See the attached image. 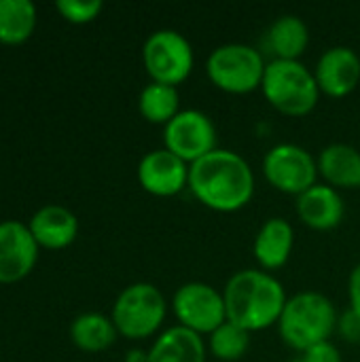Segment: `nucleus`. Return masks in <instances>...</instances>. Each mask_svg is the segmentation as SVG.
<instances>
[{"instance_id":"f257e3e1","label":"nucleus","mask_w":360,"mask_h":362,"mask_svg":"<svg viewBox=\"0 0 360 362\" xmlns=\"http://www.w3.org/2000/svg\"><path fill=\"white\" fill-rule=\"evenodd\" d=\"M189 189L206 208L229 214L252 199L255 174L242 155L216 148L189 168Z\"/></svg>"},{"instance_id":"f03ea898","label":"nucleus","mask_w":360,"mask_h":362,"mask_svg":"<svg viewBox=\"0 0 360 362\" xmlns=\"http://www.w3.org/2000/svg\"><path fill=\"white\" fill-rule=\"evenodd\" d=\"M223 299L227 320L248 333L278 325L289 301L282 282L263 269H242L233 274L223 288Z\"/></svg>"},{"instance_id":"7ed1b4c3","label":"nucleus","mask_w":360,"mask_h":362,"mask_svg":"<svg viewBox=\"0 0 360 362\" xmlns=\"http://www.w3.org/2000/svg\"><path fill=\"white\" fill-rule=\"evenodd\" d=\"M337 310L329 297L316 291H306L286 301L278 320V333L289 348L306 352L329 341L337 329Z\"/></svg>"},{"instance_id":"20e7f679","label":"nucleus","mask_w":360,"mask_h":362,"mask_svg":"<svg viewBox=\"0 0 360 362\" xmlns=\"http://www.w3.org/2000/svg\"><path fill=\"white\" fill-rule=\"evenodd\" d=\"M265 100L286 117L310 115L320 98L314 72L299 59H272L261 83Z\"/></svg>"},{"instance_id":"39448f33","label":"nucleus","mask_w":360,"mask_h":362,"mask_svg":"<svg viewBox=\"0 0 360 362\" xmlns=\"http://www.w3.org/2000/svg\"><path fill=\"white\" fill-rule=\"evenodd\" d=\"M168 314L161 291L151 282H136L121 291L112 305V322L117 333L127 339H146L155 335Z\"/></svg>"},{"instance_id":"423d86ee","label":"nucleus","mask_w":360,"mask_h":362,"mask_svg":"<svg viewBox=\"0 0 360 362\" xmlns=\"http://www.w3.org/2000/svg\"><path fill=\"white\" fill-rule=\"evenodd\" d=\"M265 59L263 55L244 42H227L216 47L208 62L206 70L210 81L227 93L244 95L261 87L265 74Z\"/></svg>"},{"instance_id":"0eeeda50","label":"nucleus","mask_w":360,"mask_h":362,"mask_svg":"<svg viewBox=\"0 0 360 362\" xmlns=\"http://www.w3.org/2000/svg\"><path fill=\"white\" fill-rule=\"evenodd\" d=\"M142 62L153 83L180 85L193 72V47L176 30H155L142 47Z\"/></svg>"},{"instance_id":"6e6552de","label":"nucleus","mask_w":360,"mask_h":362,"mask_svg":"<svg viewBox=\"0 0 360 362\" xmlns=\"http://www.w3.org/2000/svg\"><path fill=\"white\" fill-rule=\"evenodd\" d=\"M172 310L178 325L197 335H210L223 322H227V308H225L223 293L206 282L182 284L174 293Z\"/></svg>"},{"instance_id":"1a4fd4ad","label":"nucleus","mask_w":360,"mask_h":362,"mask_svg":"<svg viewBox=\"0 0 360 362\" xmlns=\"http://www.w3.org/2000/svg\"><path fill=\"white\" fill-rule=\"evenodd\" d=\"M263 174L274 189L299 197L316 185L318 163L303 146L282 142L265 153Z\"/></svg>"},{"instance_id":"9d476101","label":"nucleus","mask_w":360,"mask_h":362,"mask_svg":"<svg viewBox=\"0 0 360 362\" xmlns=\"http://www.w3.org/2000/svg\"><path fill=\"white\" fill-rule=\"evenodd\" d=\"M163 148L193 165L202 157L216 151V127L202 110H180L163 127Z\"/></svg>"},{"instance_id":"9b49d317","label":"nucleus","mask_w":360,"mask_h":362,"mask_svg":"<svg viewBox=\"0 0 360 362\" xmlns=\"http://www.w3.org/2000/svg\"><path fill=\"white\" fill-rule=\"evenodd\" d=\"M189 163L168 148H157L140 159L138 182L155 197H172L189 187Z\"/></svg>"},{"instance_id":"f8f14e48","label":"nucleus","mask_w":360,"mask_h":362,"mask_svg":"<svg viewBox=\"0 0 360 362\" xmlns=\"http://www.w3.org/2000/svg\"><path fill=\"white\" fill-rule=\"evenodd\" d=\"M38 259V244L30 227L19 221L0 223V282H17L25 278Z\"/></svg>"},{"instance_id":"ddd939ff","label":"nucleus","mask_w":360,"mask_h":362,"mask_svg":"<svg viewBox=\"0 0 360 362\" xmlns=\"http://www.w3.org/2000/svg\"><path fill=\"white\" fill-rule=\"evenodd\" d=\"M320 93L329 98H346L360 83V57L350 47L327 49L314 70Z\"/></svg>"},{"instance_id":"4468645a","label":"nucleus","mask_w":360,"mask_h":362,"mask_svg":"<svg viewBox=\"0 0 360 362\" xmlns=\"http://www.w3.org/2000/svg\"><path fill=\"white\" fill-rule=\"evenodd\" d=\"M344 199L337 189L329 185H314L297 197V214L303 225L316 231H331L344 221Z\"/></svg>"},{"instance_id":"2eb2a0df","label":"nucleus","mask_w":360,"mask_h":362,"mask_svg":"<svg viewBox=\"0 0 360 362\" xmlns=\"http://www.w3.org/2000/svg\"><path fill=\"white\" fill-rule=\"evenodd\" d=\"M28 227H30V233L34 235L36 244L51 248V250L70 246L79 233V221H76L74 212H70L68 208L57 206V204H49V206H42L40 210H36L34 216L30 218Z\"/></svg>"},{"instance_id":"dca6fc26","label":"nucleus","mask_w":360,"mask_h":362,"mask_svg":"<svg viewBox=\"0 0 360 362\" xmlns=\"http://www.w3.org/2000/svg\"><path fill=\"white\" fill-rule=\"evenodd\" d=\"M295 244V231L291 223L282 216L267 218L255 238V259L263 272H276L284 267L291 259Z\"/></svg>"},{"instance_id":"f3484780","label":"nucleus","mask_w":360,"mask_h":362,"mask_svg":"<svg viewBox=\"0 0 360 362\" xmlns=\"http://www.w3.org/2000/svg\"><path fill=\"white\" fill-rule=\"evenodd\" d=\"M318 174L333 189H360V151L352 144H329L320 151Z\"/></svg>"},{"instance_id":"a211bd4d","label":"nucleus","mask_w":360,"mask_h":362,"mask_svg":"<svg viewBox=\"0 0 360 362\" xmlns=\"http://www.w3.org/2000/svg\"><path fill=\"white\" fill-rule=\"evenodd\" d=\"M149 362H206V344L202 335L176 325L155 339Z\"/></svg>"},{"instance_id":"6ab92c4d","label":"nucleus","mask_w":360,"mask_h":362,"mask_svg":"<svg viewBox=\"0 0 360 362\" xmlns=\"http://www.w3.org/2000/svg\"><path fill=\"white\" fill-rule=\"evenodd\" d=\"M310 45V28L297 15L278 17L267 30V47L276 59H299Z\"/></svg>"},{"instance_id":"aec40b11","label":"nucleus","mask_w":360,"mask_h":362,"mask_svg":"<svg viewBox=\"0 0 360 362\" xmlns=\"http://www.w3.org/2000/svg\"><path fill=\"white\" fill-rule=\"evenodd\" d=\"M117 335L112 318L98 312L81 314L70 325V339L83 352H102L115 344Z\"/></svg>"},{"instance_id":"412c9836","label":"nucleus","mask_w":360,"mask_h":362,"mask_svg":"<svg viewBox=\"0 0 360 362\" xmlns=\"http://www.w3.org/2000/svg\"><path fill=\"white\" fill-rule=\"evenodd\" d=\"M36 25V6L30 0H0V42L17 45L30 38Z\"/></svg>"},{"instance_id":"4be33fe9","label":"nucleus","mask_w":360,"mask_h":362,"mask_svg":"<svg viewBox=\"0 0 360 362\" xmlns=\"http://www.w3.org/2000/svg\"><path fill=\"white\" fill-rule=\"evenodd\" d=\"M180 98L176 87L172 85H163V83H149L138 98V108L140 115L149 121V123H159V125H168L180 110H178Z\"/></svg>"},{"instance_id":"5701e85b","label":"nucleus","mask_w":360,"mask_h":362,"mask_svg":"<svg viewBox=\"0 0 360 362\" xmlns=\"http://www.w3.org/2000/svg\"><path fill=\"white\" fill-rule=\"evenodd\" d=\"M250 348V333L233 322H223L214 333H210L208 350L216 362H238L246 356Z\"/></svg>"},{"instance_id":"b1692460","label":"nucleus","mask_w":360,"mask_h":362,"mask_svg":"<svg viewBox=\"0 0 360 362\" xmlns=\"http://www.w3.org/2000/svg\"><path fill=\"white\" fill-rule=\"evenodd\" d=\"M55 8L70 23H89L100 15L104 4L100 0H57Z\"/></svg>"},{"instance_id":"393cba45","label":"nucleus","mask_w":360,"mask_h":362,"mask_svg":"<svg viewBox=\"0 0 360 362\" xmlns=\"http://www.w3.org/2000/svg\"><path fill=\"white\" fill-rule=\"evenodd\" d=\"M293 362H342V354H339L337 346H333L331 341H323V344L301 352V356H297Z\"/></svg>"},{"instance_id":"a878e982","label":"nucleus","mask_w":360,"mask_h":362,"mask_svg":"<svg viewBox=\"0 0 360 362\" xmlns=\"http://www.w3.org/2000/svg\"><path fill=\"white\" fill-rule=\"evenodd\" d=\"M337 331L348 344H360V314L346 310L337 320Z\"/></svg>"},{"instance_id":"bb28decb","label":"nucleus","mask_w":360,"mask_h":362,"mask_svg":"<svg viewBox=\"0 0 360 362\" xmlns=\"http://www.w3.org/2000/svg\"><path fill=\"white\" fill-rule=\"evenodd\" d=\"M348 297H350V310L360 314V263L352 269L348 280Z\"/></svg>"},{"instance_id":"cd10ccee","label":"nucleus","mask_w":360,"mask_h":362,"mask_svg":"<svg viewBox=\"0 0 360 362\" xmlns=\"http://www.w3.org/2000/svg\"><path fill=\"white\" fill-rule=\"evenodd\" d=\"M125 362H149V352L140 350V348H134L125 354Z\"/></svg>"}]
</instances>
